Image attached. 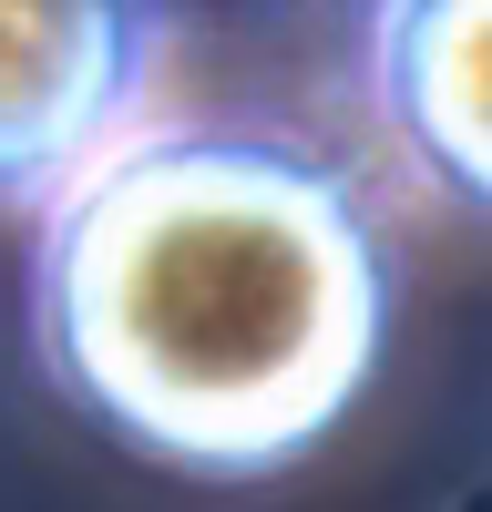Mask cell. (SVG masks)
<instances>
[{"instance_id":"6da1fadb","label":"cell","mask_w":492,"mask_h":512,"mask_svg":"<svg viewBox=\"0 0 492 512\" xmlns=\"http://www.w3.org/2000/svg\"><path fill=\"white\" fill-rule=\"evenodd\" d=\"M31 338L144 461L257 482L359 410L390 338V246L318 144L164 123L52 195Z\"/></svg>"},{"instance_id":"7a4b0ae2","label":"cell","mask_w":492,"mask_h":512,"mask_svg":"<svg viewBox=\"0 0 492 512\" xmlns=\"http://www.w3.org/2000/svg\"><path fill=\"white\" fill-rule=\"evenodd\" d=\"M154 82V0H0V195H52Z\"/></svg>"},{"instance_id":"3957f363","label":"cell","mask_w":492,"mask_h":512,"mask_svg":"<svg viewBox=\"0 0 492 512\" xmlns=\"http://www.w3.org/2000/svg\"><path fill=\"white\" fill-rule=\"evenodd\" d=\"M369 103L431 185L492 216V0H380Z\"/></svg>"}]
</instances>
